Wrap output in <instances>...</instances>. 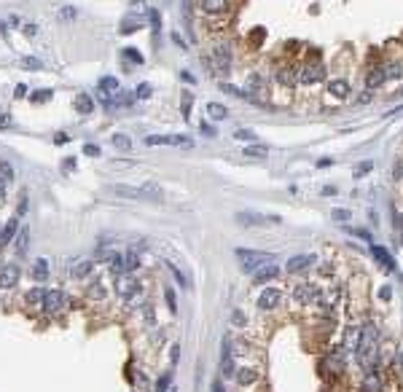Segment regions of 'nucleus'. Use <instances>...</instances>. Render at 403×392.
<instances>
[{"instance_id": "9b49d317", "label": "nucleus", "mask_w": 403, "mask_h": 392, "mask_svg": "<svg viewBox=\"0 0 403 392\" xmlns=\"http://www.w3.org/2000/svg\"><path fill=\"white\" fill-rule=\"evenodd\" d=\"M19 282V266L17 263H6L0 269V287H14Z\"/></svg>"}, {"instance_id": "4d7b16f0", "label": "nucleus", "mask_w": 403, "mask_h": 392, "mask_svg": "<svg viewBox=\"0 0 403 392\" xmlns=\"http://www.w3.org/2000/svg\"><path fill=\"white\" fill-rule=\"evenodd\" d=\"M368 100H371V89L360 94V97H358V103H368Z\"/></svg>"}, {"instance_id": "c03bdc74", "label": "nucleus", "mask_w": 403, "mask_h": 392, "mask_svg": "<svg viewBox=\"0 0 403 392\" xmlns=\"http://www.w3.org/2000/svg\"><path fill=\"white\" fill-rule=\"evenodd\" d=\"M231 323H234V325H239V328H242V325L247 323V317L242 315V312H234V315H231Z\"/></svg>"}, {"instance_id": "680f3d73", "label": "nucleus", "mask_w": 403, "mask_h": 392, "mask_svg": "<svg viewBox=\"0 0 403 392\" xmlns=\"http://www.w3.org/2000/svg\"><path fill=\"white\" fill-rule=\"evenodd\" d=\"M213 392H223V384H221V381H215V384H213Z\"/></svg>"}, {"instance_id": "37998d69", "label": "nucleus", "mask_w": 403, "mask_h": 392, "mask_svg": "<svg viewBox=\"0 0 403 392\" xmlns=\"http://www.w3.org/2000/svg\"><path fill=\"white\" fill-rule=\"evenodd\" d=\"M169 269H172V274H175V277H177V279H180V285H183V287H188V279H185V277H183V274H180V269H177V266H175V263H169Z\"/></svg>"}, {"instance_id": "f3484780", "label": "nucleus", "mask_w": 403, "mask_h": 392, "mask_svg": "<svg viewBox=\"0 0 403 392\" xmlns=\"http://www.w3.org/2000/svg\"><path fill=\"white\" fill-rule=\"evenodd\" d=\"M277 274H280V269H277L274 263L261 266V271H255V285H266V282H269V279H274Z\"/></svg>"}, {"instance_id": "a19ab883", "label": "nucleus", "mask_w": 403, "mask_h": 392, "mask_svg": "<svg viewBox=\"0 0 403 392\" xmlns=\"http://www.w3.org/2000/svg\"><path fill=\"white\" fill-rule=\"evenodd\" d=\"M22 65H25L27 70H41V62H38L35 57H25V59H22Z\"/></svg>"}, {"instance_id": "0eeeda50", "label": "nucleus", "mask_w": 403, "mask_h": 392, "mask_svg": "<svg viewBox=\"0 0 403 392\" xmlns=\"http://www.w3.org/2000/svg\"><path fill=\"white\" fill-rule=\"evenodd\" d=\"M293 301L296 304H320V287L309 285V282H301V285L293 287Z\"/></svg>"}, {"instance_id": "f8f14e48", "label": "nucleus", "mask_w": 403, "mask_h": 392, "mask_svg": "<svg viewBox=\"0 0 403 392\" xmlns=\"http://www.w3.org/2000/svg\"><path fill=\"white\" fill-rule=\"evenodd\" d=\"M215 67L223 70V73H229V70H231V51H229L226 43L215 46Z\"/></svg>"}, {"instance_id": "473e14b6", "label": "nucleus", "mask_w": 403, "mask_h": 392, "mask_svg": "<svg viewBox=\"0 0 403 392\" xmlns=\"http://www.w3.org/2000/svg\"><path fill=\"white\" fill-rule=\"evenodd\" d=\"M135 269H137V255L127 253V255H124V274H132Z\"/></svg>"}, {"instance_id": "79ce46f5", "label": "nucleus", "mask_w": 403, "mask_h": 392, "mask_svg": "<svg viewBox=\"0 0 403 392\" xmlns=\"http://www.w3.org/2000/svg\"><path fill=\"white\" fill-rule=\"evenodd\" d=\"M384 73H387V78H398V75L403 73V67H400V65H387Z\"/></svg>"}, {"instance_id": "7ed1b4c3", "label": "nucleus", "mask_w": 403, "mask_h": 392, "mask_svg": "<svg viewBox=\"0 0 403 392\" xmlns=\"http://www.w3.org/2000/svg\"><path fill=\"white\" fill-rule=\"evenodd\" d=\"M237 258L242 261V271H255L258 266L272 263V255H269V253H261V250H247V247H239Z\"/></svg>"}, {"instance_id": "052dcab7", "label": "nucleus", "mask_w": 403, "mask_h": 392, "mask_svg": "<svg viewBox=\"0 0 403 392\" xmlns=\"http://www.w3.org/2000/svg\"><path fill=\"white\" fill-rule=\"evenodd\" d=\"M62 167H65V169H75V161H73V159H65V164H62Z\"/></svg>"}, {"instance_id": "c9c22d12", "label": "nucleus", "mask_w": 403, "mask_h": 392, "mask_svg": "<svg viewBox=\"0 0 403 392\" xmlns=\"http://www.w3.org/2000/svg\"><path fill=\"white\" fill-rule=\"evenodd\" d=\"M331 218H333V221H339V223H344V221H350V218H352V213H350V210H331Z\"/></svg>"}, {"instance_id": "de8ad7c7", "label": "nucleus", "mask_w": 403, "mask_h": 392, "mask_svg": "<svg viewBox=\"0 0 403 392\" xmlns=\"http://www.w3.org/2000/svg\"><path fill=\"white\" fill-rule=\"evenodd\" d=\"M350 234H355V237H360V239H371V234L363 231V229H350Z\"/></svg>"}, {"instance_id": "1a4fd4ad", "label": "nucleus", "mask_w": 403, "mask_h": 392, "mask_svg": "<svg viewBox=\"0 0 403 392\" xmlns=\"http://www.w3.org/2000/svg\"><path fill=\"white\" fill-rule=\"evenodd\" d=\"M325 78V67L320 65V62H315V65H307V67H301V73H298V81L309 86V83H320Z\"/></svg>"}, {"instance_id": "72a5a7b5", "label": "nucleus", "mask_w": 403, "mask_h": 392, "mask_svg": "<svg viewBox=\"0 0 403 392\" xmlns=\"http://www.w3.org/2000/svg\"><path fill=\"white\" fill-rule=\"evenodd\" d=\"M105 296H108V293H105V287L99 285V282H94V285L89 287V299H94V301H103Z\"/></svg>"}, {"instance_id": "09e8293b", "label": "nucleus", "mask_w": 403, "mask_h": 392, "mask_svg": "<svg viewBox=\"0 0 403 392\" xmlns=\"http://www.w3.org/2000/svg\"><path fill=\"white\" fill-rule=\"evenodd\" d=\"M135 27H140V25H135L132 19H127V22H124V27H121V33H132Z\"/></svg>"}, {"instance_id": "4c0bfd02", "label": "nucleus", "mask_w": 403, "mask_h": 392, "mask_svg": "<svg viewBox=\"0 0 403 392\" xmlns=\"http://www.w3.org/2000/svg\"><path fill=\"white\" fill-rule=\"evenodd\" d=\"M234 137H237V140H245V143H253V140H255V132H250V129H237Z\"/></svg>"}, {"instance_id": "ea45409f", "label": "nucleus", "mask_w": 403, "mask_h": 392, "mask_svg": "<svg viewBox=\"0 0 403 392\" xmlns=\"http://www.w3.org/2000/svg\"><path fill=\"white\" fill-rule=\"evenodd\" d=\"M30 100H33V103H43V100H51V89L35 91V94H33V97H30Z\"/></svg>"}, {"instance_id": "39448f33", "label": "nucleus", "mask_w": 403, "mask_h": 392, "mask_svg": "<svg viewBox=\"0 0 403 392\" xmlns=\"http://www.w3.org/2000/svg\"><path fill=\"white\" fill-rule=\"evenodd\" d=\"M119 91H121V86L119 81H116L113 75H105V78H99V89H97V97L103 100V103L111 108L113 105V97H119Z\"/></svg>"}, {"instance_id": "5fc2aeb1", "label": "nucleus", "mask_w": 403, "mask_h": 392, "mask_svg": "<svg viewBox=\"0 0 403 392\" xmlns=\"http://www.w3.org/2000/svg\"><path fill=\"white\" fill-rule=\"evenodd\" d=\"M177 357H180V347H177V344H175V347H172V365L177 363Z\"/></svg>"}, {"instance_id": "20e7f679", "label": "nucleus", "mask_w": 403, "mask_h": 392, "mask_svg": "<svg viewBox=\"0 0 403 392\" xmlns=\"http://www.w3.org/2000/svg\"><path fill=\"white\" fill-rule=\"evenodd\" d=\"M116 293H119L124 301H135L137 293H140V285H137V279L132 277V274H119V279H116Z\"/></svg>"}, {"instance_id": "bb28decb", "label": "nucleus", "mask_w": 403, "mask_h": 392, "mask_svg": "<svg viewBox=\"0 0 403 392\" xmlns=\"http://www.w3.org/2000/svg\"><path fill=\"white\" fill-rule=\"evenodd\" d=\"M27 245H30V229H22V231L17 234V242H14V247H17L19 255H25V253H27Z\"/></svg>"}, {"instance_id": "69168bd1", "label": "nucleus", "mask_w": 403, "mask_h": 392, "mask_svg": "<svg viewBox=\"0 0 403 392\" xmlns=\"http://www.w3.org/2000/svg\"><path fill=\"white\" fill-rule=\"evenodd\" d=\"M400 94H403V89H400Z\"/></svg>"}, {"instance_id": "f257e3e1", "label": "nucleus", "mask_w": 403, "mask_h": 392, "mask_svg": "<svg viewBox=\"0 0 403 392\" xmlns=\"http://www.w3.org/2000/svg\"><path fill=\"white\" fill-rule=\"evenodd\" d=\"M376 339H379L376 325L374 323H363L358 344H355V357H358L360 368H366V371H371L374 363H376Z\"/></svg>"}, {"instance_id": "2f4dec72", "label": "nucleus", "mask_w": 403, "mask_h": 392, "mask_svg": "<svg viewBox=\"0 0 403 392\" xmlns=\"http://www.w3.org/2000/svg\"><path fill=\"white\" fill-rule=\"evenodd\" d=\"M169 381H172V371H167V373L156 381V389H153V392H169V389H172V387H169Z\"/></svg>"}, {"instance_id": "423d86ee", "label": "nucleus", "mask_w": 403, "mask_h": 392, "mask_svg": "<svg viewBox=\"0 0 403 392\" xmlns=\"http://www.w3.org/2000/svg\"><path fill=\"white\" fill-rule=\"evenodd\" d=\"M148 145H175V148H193V140L191 137H183V135H151L145 137Z\"/></svg>"}, {"instance_id": "58836bf2", "label": "nucleus", "mask_w": 403, "mask_h": 392, "mask_svg": "<svg viewBox=\"0 0 403 392\" xmlns=\"http://www.w3.org/2000/svg\"><path fill=\"white\" fill-rule=\"evenodd\" d=\"M164 299H167V307L175 312L177 309V299H175V290L172 287H164Z\"/></svg>"}, {"instance_id": "a211bd4d", "label": "nucleus", "mask_w": 403, "mask_h": 392, "mask_svg": "<svg viewBox=\"0 0 403 392\" xmlns=\"http://www.w3.org/2000/svg\"><path fill=\"white\" fill-rule=\"evenodd\" d=\"M328 89L333 97H339V100H344V97H350V83L344 81V78H333V81L328 83Z\"/></svg>"}, {"instance_id": "864d4df0", "label": "nucleus", "mask_w": 403, "mask_h": 392, "mask_svg": "<svg viewBox=\"0 0 403 392\" xmlns=\"http://www.w3.org/2000/svg\"><path fill=\"white\" fill-rule=\"evenodd\" d=\"M9 124H11V119H9V116H3V113H0V129H6Z\"/></svg>"}, {"instance_id": "13d9d810", "label": "nucleus", "mask_w": 403, "mask_h": 392, "mask_svg": "<svg viewBox=\"0 0 403 392\" xmlns=\"http://www.w3.org/2000/svg\"><path fill=\"white\" fill-rule=\"evenodd\" d=\"M371 167H374V164H371V161H366V164H360V167H358V172H360V175H363V172H368Z\"/></svg>"}, {"instance_id": "ddd939ff", "label": "nucleus", "mask_w": 403, "mask_h": 392, "mask_svg": "<svg viewBox=\"0 0 403 392\" xmlns=\"http://www.w3.org/2000/svg\"><path fill=\"white\" fill-rule=\"evenodd\" d=\"M317 261L315 255H296V258H290L288 261V266H285V271L288 274H296V271H304V269H309Z\"/></svg>"}, {"instance_id": "49530a36", "label": "nucleus", "mask_w": 403, "mask_h": 392, "mask_svg": "<svg viewBox=\"0 0 403 392\" xmlns=\"http://www.w3.org/2000/svg\"><path fill=\"white\" fill-rule=\"evenodd\" d=\"M132 11L143 14V11H145V0H132Z\"/></svg>"}, {"instance_id": "6ab92c4d", "label": "nucleus", "mask_w": 403, "mask_h": 392, "mask_svg": "<svg viewBox=\"0 0 403 392\" xmlns=\"http://www.w3.org/2000/svg\"><path fill=\"white\" fill-rule=\"evenodd\" d=\"M371 253H374V258H379V263H382L384 269H390V271L395 269V261H392V255L387 253L384 247H379V245H371Z\"/></svg>"}, {"instance_id": "9d476101", "label": "nucleus", "mask_w": 403, "mask_h": 392, "mask_svg": "<svg viewBox=\"0 0 403 392\" xmlns=\"http://www.w3.org/2000/svg\"><path fill=\"white\" fill-rule=\"evenodd\" d=\"M282 304V293L280 290H274V287H266L263 293L258 296V307L263 309V312H272V309H277Z\"/></svg>"}, {"instance_id": "f704fd0d", "label": "nucleus", "mask_w": 403, "mask_h": 392, "mask_svg": "<svg viewBox=\"0 0 403 392\" xmlns=\"http://www.w3.org/2000/svg\"><path fill=\"white\" fill-rule=\"evenodd\" d=\"M0 177H3V180H9V183L14 180V167H11L9 161H0Z\"/></svg>"}, {"instance_id": "dca6fc26", "label": "nucleus", "mask_w": 403, "mask_h": 392, "mask_svg": "<svg viewBox=\"0 0 403 392\" xmlns=\"http://www.w3.org/2000/svg\"><path fill=\"white\" fill-rule=\"evenodd\" d=\"M384 81H387L384 67H374V70H371V73L366 75V89H371V91H374V89H379V86H382Z\"/></svg>"}, {"instance_id": "c85d7f7f", "label": "nucleus", "mask_w": 403, "mask_h": 392, "mask_svg": "<svg viewBox=\"0 0 403 392\" xmlns=\"http://www.w3.org/2000/svg\"><path fill=\"white\" fill-rule=\"evenodd\" d=\"M245 156H247V159H266L269 151H266L263 145H247V148H245Z\"/></svg>"}, {"instance_id": "2eb2a0df", "label": "nucleus", "mask_w": 403, "mask_h": 392, "mask_svg": "<svg viewBox=\"0 0 403 392\" xmlns=\"http://www.w3.org/2000/svg\"><path fill=\"white\" fill-rule=\"evenodd\" d=\"M91 269H94V261H75L70 266V277L73 279H86L91 274Z\"/></svg>"}, {"instance_id": "0e129e2a", "label": "nucleus", "mask_w": 403, "mask_h": 392, "mask_svg": "<svg viewBox=\"0 0 403 392\" xmlns=\"http://www.w3.org/2000/svg\"><path fill=\"white\" fill-rule=\"evenodd\" d=\"M3 30H6V22H0V33H3Z\"/></svg>"}, {"instance_id": "e2e57ef3", "label": "nucleus", "mask_w": 403, "mask_h": 392, "mask_svg": "<svg viewBox=\"0 0 403 392\" xmlns=\"http://www.w3.org/2000/svg\"><path fill=\"white\" fill-rule=\"evenodd\" d=\"M398 229L403 231V215H398Z\"/></svg>"}, {"instance_id": "a878e982", "label": "nucleus", "mask_w": 403, "mask_h": 392, "mask_svg": "<svg viewBox=\"0 0 403 392\" xmlns=\"http://www.w3.org/2000/svg\"><path fill=\"white\" fill-rule=\"evenodd\" d=\"M239 223H247V226H266V218L255 215V213H239L237 215Z\"/></svg>"}, {"instance_id": "6e6552de", "label": "nucleus", "mask_w": 403, "mask_h": 392, "mask_svg": "<svg viewBox=\"0 0 403 392\" xmlns=\"http://www.w3.org/2000/svg\"><path fill=\"white\" fill-rule=\"evenodd\" d=\"M67 307V296L62 293V290H46V301H43V312H49V315H57Z\"/></svg>"}, {"instance_id": "b1692460", "label": "nucleus", "mask_w": 403, "mask_h": 392, "mask_svg": "<svg viewBox=\"0 0 403 392\" xmlns=\"http://www.w3.org/2000/svg\"><path fill=\"white\" fill-rule=\"evenodd\" d=\"M25 301L30 304V307H43V301H46V290L43 287H33L30 293L25 296Z\"/></svg>"}, {"instance_id": "7c9ffc66", "label": "nucleus", "mask_w": 403, "mask_h": 392, "mask_svg": "<svg viewBox=\"0 0 403 392\" xmlns=\"http://www.w3.org/2000/svg\"><path fill=\"white\" fill-rule=\"evenodd\" d=\"M113 148H119V151L129 153L132 151V140L127 135H113Z\"/></svg>"}, {"instance_id": "393cba45", "label": "nucleus", "mask_w": 403, "mask_h": 392, "mask_svg": "<svg viewBox=\"0 0 403 392\" xmlns=\"http://www.w3.org/2000/svg\"><path fill=\"white\" fill-rule=\"evenodd\" d=\"M237 381L242 384H253V381H258V371H253V368H239L237 371Z\"/></svg>"}, {"instance_id": "8fccbe9b", "label": "nucleus", "mask_w": 403, "mask_h": 392, "mask_svg": "<svg viewBox=\"0 0 403 392\" xmlns=\"http://www.w3.org/2000/svg\"><path fill=\"white\" fill-rule=\"evenodd\" d=\"M199 129H201V132H205V135H207V137H215V129L210 127V124H199Z\"/></svg>"}, {"instance_id": "3c124183", "label": "nucleus", "mask_w": 403, "mask_h": 392, "mask_svg": "<svg viewBox=\"0 0 403 392\" xmlns=\"http://www.w3.org/2000/svg\"><path fill=\"white\" fill-rule=\"evenodd\" d=\"M148 94H151V86H148V83H143V86H140V91H137L135 97H148Z\"/></svg>"}, {"instance_id": "603ef678", "label": "nucleus", "mask_w": 403, "mask_h": 392, "mask_svg": "<svg viewBox=\"0 0 403 392\" xmlns=\"http://www.w3.org/2000/svg\"><path fill=\"white\" fill-rule=\"evenodd\" d=\"M3 202H6V180L0 177V205H3Z\"/></svg>"}, {"instance_id": "5701e85b", "label": "nucleus", "mask_w": 403, "mask_h": 392, "mask_svg": "<svg viewBox=\"0 0 403 392\" xmlns=\"http://www.w3.org/2000/svg\"><path fill=\"white\" fill-rule=\"evenodd\" d=\"M75 111L83 113V116L91 113V111H94V100H91L89 94H78V97H75Z\"/></svg>"}, {"instance_id": "a18cd8bd", "label": "nucleus", "mask_w": 403, "mask_h": 392, "mask_svg": "<svg viewBox=\"0 0 403 392\" xmlns=\"http://www.w3.org/2000/svg\"><path fill=\"white\" fill-rule=\"evenodd\" d=\"M83 153H86V156H99V148L91 145V143H86V145H83Z\"/></svg>"}, {"instance_id": "cd10ccee", "label": "nucleus", "mask_w": 403, "mask_h": 392, "mask_svg": "<svg viewBox=\"0 0 403 392\" xmlns=\"http://www.w3.org/2000/svg\"><path fill=\"white\" fill-rule=\"evenodd\" d=\"M121 57H124V62H127V67L129 65H143V54L135 51V49H124Z\"/></svg>"}, {"instance_id": "412c9836", "label": "nucleus", "mask_w": 403, "mask_h": 392, "mask_svg": "<svg viewBox=\"0 0 403 392\" xmlns=\"http://www.w3.org/2000/svg\"><path fill=\"white\" fill-rule=\"evenodd\" d=\"M49 271H51L49 261H46V258H38L35 266H33V277H35L38 282H46V279H49Z\"/></svg>"}, {"instance_id": "4468645a", "label": "nucleus", "mask_w": 403, "mask_h": 392, "mask_svg": "<svg viewBox=\"0 0 403 392\" xmlns=\"http://www.w3.org/2000/svg\"><path fill=\"white\" fill-rule=\"evenodd\" d=\"M17 234H19V215H14L9 223H6V229L0 231V245H9V242L17 239Z\"/></svg>"}, {"instance_id": "aec40b11", "label": "nucleus", "mask_w": 403, "mask_h": 392, "mask_svg": "<svg viewBox=\"0 0 403 392\" xmlns=\"http://www.w3.org/2000/svg\"><path fill=\"white\" fill-rule=\"evenodd\" d=\"M229 9V0H201V11L205 14H223Z\"/></svg>"}, {"instance_id": "4be33fe9", "label": "nucleus", "mask_w": 403, "mask_h": 392, "mask_svg": "<svg viewBox=\"0 0 403 392\" xmlns=\"http://www.w3.org/2000/svg\"><path fill=\"white\" fill-rule=\"evenodd\" d=\"M277 81H280L282 86H288V89H290V86L298 81V75H296V67H293V65H290V67H282L280 73H277Z\"/></svg>"}, {"instance_id": "e433bc0d", "label": "nucleus", "mask_w": 403, "mask_h": 392, "mask_svg": "<svg viewBox=\"0 0 403 392\" xmlns=\"http://www.w3.org/2000/svg\"><path fill=\"white\" fill-rule=\"evenodd\" d=\"M75 14H78V11H75L73 6H65V9L59 11V22H73V19H75Z\"/></svg>"}, {"instance_id": "bf43d9fd", "label": "nucleus", "mask_w": 403, "mask_h": 392, "mask_svg": "<svg viewBox=\"0 0 403 392\" xmlns=\"http://www.w3.org/2000/svg\"><path fill=\"white\" fill-rule=\"evenodd\" d=\"M379 296H382V299H390L392 290H390V287H382V290H379Z\"/></svg>"}, {"instance_id": "c756f323", "label": "nucleus", "mask_w": 403, "mask_h": 392, "mask_svg": "<svg viewBox=\"0 0 403 392\" xmlns=\"http://www.w3.org/2000/svg\"><path fill=\"white\" fill-rule=\"evenodd\" d=\"M207 113H210V119H215V121H221V119H226V116H229V111L223 105H218V103L207 105Z\"/></svg>"}, {"instance_id": "6e6d98bb", "label": "nucleus", "mask_w": 403, "mask_h": 392, "mask_svg": "<svg viewBox=\"0 0 403 392\" xmlns=\"http://www.w3.org/2000/svg\"><path fill=\"white\" fill-rule=\"evenodd\" d=\"M25 94H27V86L19 83V86H17V97H25Z\"/></svg>"}, {"instance_id": "f03ea898", "label": "nucleus", "mask_w": 403, "mask_h": 392, "mask_svg": "<svg viewBox=\"0 0 403 392\" xmlns=\"http://www.w3.org/2000/svg\"><path fill=\"white\" fill-rule=\"evenodd\" d=\"M111 191L124 199H140V202H161V191L153 185H143V188H132V185H111Z\"/></svg>"}]
</instances>
